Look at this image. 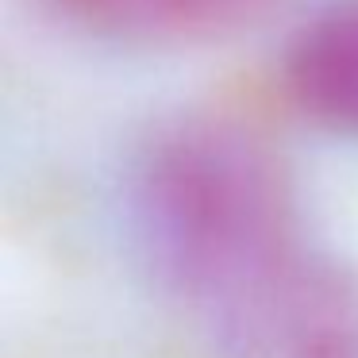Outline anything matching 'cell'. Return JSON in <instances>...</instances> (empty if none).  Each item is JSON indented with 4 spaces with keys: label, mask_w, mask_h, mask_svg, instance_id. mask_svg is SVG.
Returning a JSON list of instances; mask_svg holds the SVG:
<instances>
[{
    "label": "cell",
    "mask_w": 358,
    "mask_h": 358,
    "mask_svg": "<svg viewBox=\"0 0 358 358\" xmlns=\"http://www.w3.org/2000/svg\"><path fill=\"white\" fill-rule=\"evenodd\" d=\"M131 224L155 278L201 312L296 250L285 166L227 116H181L143 147Z\"/></svg>",
    "instance_id": "1"
},
{
    "label": "cell",
    "mask_w": 358,
    "mask_h": 358,
    "mask_svg": "<svg viewBox=\"0 0 358 358\" xmlns=\"http://www.w3.org/2000/svg\"><path fill=\"white\" fill-rule=\"evenodd\" d=\"M204 316L224 358H358V273L296 247Z\"/></svg>",
    "instance_id": "2"
},
{
    "label": "cell",
    "mask_w": 358,
    "mask_h": 358,
    "mask_svg": "<svg viewBox=\"0 0 358 358\" xmlns=\"http://www.w3.org/2000/svg\"><path fill=\"white\" fill-rule=\"evenodd\" d=\"M285 89L312 124L358 135V0L331 4L293 35Z\"/></svg>",
    "instance_id": "3"
},
{
    "label": "cell",
    "mask_w": 358,
    "mask_h": 358,
    "mask_svg": "<svg viewBox=\"0 0 358 358\" xmlns=\"http://www.w3.org/2000/svg\"><path fill=\"white\" fill-rule=\"evenodd\" d=\"M85 31L116 43H212L262 20L278 0H55Z\"/></svg>",
    "instance_id": "4"
}]
</instances>
